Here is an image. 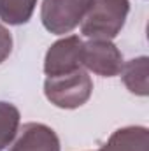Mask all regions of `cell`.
Wrapping results in <instances>:
<instances>
[{"mask_svg": "<svg viewBox=\"0 0 149 151\" xmlns=\"http://www.w3.org/2000/svg\"><path fill=\"white\" fill-rule=\"evenodd\" d=\"M91 91L93 81L82 69L62 76H47V79L44 81L46 99L60 109L81 107L90 100Z\"/></svg>", "mask_w": 149, "mask_h": 151, "instance_id": "7a4b0ae2", "label": "cell"}, {"mask_svg": "<svg viewBox=\"0 0 149 151\" xmlns=\"http://www.w3.org/2000/svg\"><path fill=\"white\" fill-rule=\"evenodd\" d=\"M11 51H12V35L4 25H0V63L7 60Z\"/></svg>", "mask_w": 149, "mask_h": 151, "instance_id": "8fae6325", "label": "cell"}, {"mask_svg": "<svg viewBox=\"0 0 149 151\" xmlns=\"http://www.w3.org/2000/svg\"><path fill=\"white\" fill-rule=\"evenodd\" d=\"M93 0H44L40 7V19L47 32L63 35L81 25Z\"/></svg>", "mask_w": 149, "mask_h": 151, "instance_id": "3957f363", "label": "cell"}, {"mask_svg": "<svg viewBox=\"0 0 149 151\" xmlns=\"http://www.w3.org/2000/svg\"><path fill=\"white\" fill-rule=\"evenodd\" d=\"M149 132L146 127H125L112 134L102 151H148Z\"/></svg>", "mask_w": 149, "mask_h": 151, "instance_id": "52a82bcc", "label": "cell"}, {"mask_svg": "<svg viewBox=\"0 0 149 151\" xmlns=\"http://www.w3.org/2000/svg\"><path fill=\"white\" fill-rule=\"evenodd\" d=\"M82 69V40L79 35H69L56 40L46 53L44 72L62 76Z\"/></svg>", "mask_w": 149, "mask_h": 151, "instance_id": "5b68a950", "label": "cell"}, {"mask_svg": "<svg viewBox=\"0 0 149 151\" xmlns=\"http://www.w3.org/2000/svg\"><path fill=\"white\" fill-rule=\"evenodd\" d=\"M37 0H0V19L7 25H25L35 11Z\"/></svg>", "mask_w": 149, "mask_h": 151, "instance_id": "9c48e42d", "label": "cell"}, {"mask_svg": "<svg viewBox=\"0 0 149 151\" xmlns=\"http://www.w3.org/2000/svg\"><path fill=\"white\" fill-rule=\"evenodd\" d=\"M148 56H139V58H133L126 63H123V69H121V77H123V83L125 86L135 93V95H140V97H146L149 91V83H148Z\"/></svg>", "mask_w": 149, "mask_h": 151, "instance_id": "ba28073f", "label": "cell"}, {"mask_svg": "<svg viewBox=\"0 0 149 151\" xmlns=\"http://www.w3.org/2000/svg\"><path fill=\"white\" fill-rule=\"evenodd\" d=\"M16 135L9 151H60L56 132L44 123H25Z\"/></svg>", "mask_w": 149, "mask_h": 151, "instance_id": "8992f818", "label": "cell"}, {"mask_svg": "<svg viewBox=\"0 0 149 151\" xmlns=\"http://www.w3.org/2000/svg\"><path fill=\"white\" fill-rule=\"evenodd\" d=\"M123 55L111 40L90 39L82 42V67L104 77L117 76L123 69Z\"/></svg>", "mask_w": 149, "mask_h": 151, "instance_id": "277c9868", "label": "cell"}, {"mask_svg": "<svg viewBox=\"0 0 149 151\" xmlns=\"http://www.w3.org/2000/svg\"><path fill=\"white\" fill-rule=\"evenodd\" d=\"M19 111L14 104L0 102V151L14 141L19 128Z\"/></svg>", "mask_w": 149, "mask_h": 151, "instance_id": "30bf717a", "label": "cell"}, {"mask_svg": "<svg viewBox=\"0 0 149 151\" xmlns=\"http://www.w3.org/2000/svg\"><path fill=\"white\" fill-rule=\"evenodd\" d=\"M98 151H102V150H98Z\"/></svg>", "mask_w": 149, "mask_h": 151, "instance_id": "7c38bea8", "label": "cell"}, {"mask_svg": "<svg viewBox=\"0 0 149 151\" xmlns=\"http://www.w3.org/2000/svg\"><path fill=\"white\" fill-rule=\"evenodd\" d=\"M128 12V0H93L81 21V34L88 39L111 40L125 27Z\"/></svg>", "mask_w": 149, "mask_h": 151, "instance_id": "6da1fadb", "label": "cell"}]
</instances>
